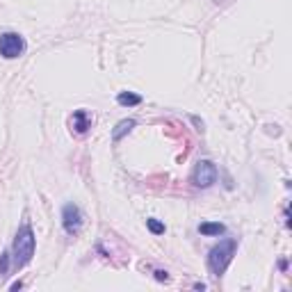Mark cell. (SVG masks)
<instances>
[{
	"instance_id": "cell-1",
	"label": "cell",
	"mask_w": 292,
	"mask_h": 292,
	"mask_svg": "<svg viewBox=\"0 0 292 292\" xmlns=\"http://www.w3.org/2000/svg\"><path fill=\"white\" fill-rule=\"evenodd\" d=\"M34 247H37L34 233H32L30 224H23L16 230V237H14V244H12V265L16 269L25 267V265L32 260V256H34Z\"/></svg>"
},
{
	"instance_id": "cell-2",
	"label": "cell",
	"mask_w": 292,
	"mask_h": 292,
	"mask_svg": "<svg viewBox=\"0 0 292 292\" xmlns=\"http://www.w3.org/2000/svg\"><path fill=\"white\" fill-rule=\"evenodd\" d=\"M235 249H237V240L233 237H226V240H219V244L208 251V269H210L212 276H224V272L228 269L233 256H235Z\"/></svg>"
},
{
	"instance_id": "cell-3",
	"label": "cell",
	"mask_w": 292,
	"mask_h": 292,
	"mask_svg": "<svg viewBox=\"0 0 292 292\" xmlns=\"http://www.w3.org/2000/svg\"><path fill=\"white\" fill-rule=\"evenodd\" d=\"M217 176H219V169L217 164L212 160H199L196 162V167H194L192 176H190V180H192L194 187H201V190H208V187H212L215 183H217Z\"/></svg>"
},
{
	"instance_id": "cell-4",
	"label": "cell",
	"mask_w": 292,
	"mask_h": 292,
	"mask_svg": "<svg viewBox=\"0 0 292 292\" xmlns=\"http://www.w3.org/2000/svg\"><path fill=\"white\" fill-rule=\"evenodd\" d=\"M25 53V39L19 32H2L0 34V55L5 60H19Z\"/></svg>"
},
{
	"instance_id": "cell-5",
	"label": "cell",
	"mask_w": 292,
	"mask_h": 292,
	"mask_svg": "<svg viewBox=\"0 0 292 292\" xmlns=\"http://www.w3.org/2000/svg\"><path fill=\"white\" fill-rule=\"evenodd\" d=\"M62 226H64V230H66V235H73V237L82 230V226H85V215H82V210L75 203H64Z\"/></svg>"
},
{
	"instance_id": "cell-6",
	"label": "cell",
	"mask_w": 292,
	"mask_h": 292,
	"mask_svg": "<svg viewBox=\"0 0 292 292\" xmlns=\"http://www.w3.org/2000/svg\"><path fill=\"white\" fill-rule=\"evenodd\" d=\"M92 126H94V117L87 110H75V112L71 114V119H68V128H71V132H75V135H87V132L92 130Z\"/></svg>"
},
{
	"instance_id": "cell-7",
	"label": "cell",
	"mask_w": 292,
	"mask_h": 292,
	"mask_svg": "<svg viewBox=\"0 0 292 292\" xmlns=\"http://www.w3.org/2000/svg\"><path fill=\"white\" fill-rule=\"evenodd\" d=\"M135 126H137L135 119H121V121H119V124L112 128V142L114 144L121 142V139H124V137L128 135V132H130Z\"/></svg>"
},
{
	"instance_id": "cell-8",
	"label": "cell",
	"mask_w": 292,
	"mask_h": 292,
	"mask_svg": "<svg viewBox=\"0 0 292 292\" xmlns=\"http://www.w3.org/2000/svg\"><path fill=\"white\" fill-rule=\"evenodd\" d=\"M199 233L205 237H219L226 233V226L219 222H203V224H199Z\"/></svg>"
},
{
	"instance_id": "cell-9",
	"label": "cell",
	"mask_w": 292,
	"mask_h": 292,
	"mask_svg": "<svg viewBox=\"0 0 292 292\" xmlns=\"http://www.w3.org/2000/svg\"><path fill=\"white\" fill-rule=\"evenodd\" d=\"M117 103L121 107H135L142 103V96H139V94H132V92H121L117 96Z\"/></svg>"
},
{
	"instance_id": "cell-10",
	"label": "cell",
	"mask_w": 292,
	"mask_h": 292,
	"mask_svg": "<svg viewBox=\"0 0 292 292\" xmlns=\"http://www.w3.org/2000/svg\"><path fill=\"white\" fill-rule=\"evenodd\" d=\"M146 228H149L151 233H153V235H162V233L167 230V226L162 224L160 219H156V217H149V219H146Z\"/></svg>"
},
{
	"instance_id": "cell-11",
	"label": "cell",
	"mask_w": 292,
	"mask_h": 292,
	"mask_svg": "<svg viewBox=\"0 0 292 292\" xmlns=\"http://www.w3.org/2000/svg\"><path fill=\"white\" fill-rule=\"evenodd\" d=\"M9 265H12V251H2V254H0V279L7 276Z\"/></svg>"
},
{
	"instance_id": "cell-12",
	"label": "cell",
	"mask_w": 292,
	"mask_h": 292,
	"mask_svg": "<svg viewBox=\"0 0 292 292\" xmlns=\"http://www.w3.org/2000/svg\"><path fill=\"white\" fill-rule=\"evenodd\" d=\"M153 276H156V281H160V283H169V272H164V269H156Z\"/></svg>"
},
{
	"instance_id": "cell-13",
	"label": "cell",
	"mask_w": 292,
	"mask_h": 292,
	"mask_svg": "<svg viewBox=\"0 0 292 292\" xmlns=\"http://www.w3.org/2000/svg\"><path fill=\"white\" fill-rule=\"evenodd\" d=\"M279 267H281V272H286V269H288V260H281Z\"/></svg>"
},
{
	"instance_id": "cell-14",
	"label": "cell",
	"mask_w": 292,
	"mask_h": 292,
	"mask_svg": "<svg viewBox=\"0 0 292 292\" xmlns=\"http://www.w3.org/2000/svg\"><path fill=\"white\" fill-rule=\"evenodd\" d=\"M21 288H23V283H21V281H16V283H12V290H21Z\"/></svg>"
},
{
	"instance_id": "cell-15",
	"label": "cell",
	"mask_w": 292,
	"mask_h": 292,
	"mask_svg": "<svg viewBox=\"0 0 292 292\" xmlns=\"http://www.w3.org/2000/svg\"><path fill=\"white\" fill-rule=\"evenodd\" d=\"M194 290H205V283H194Z\"/></svg>"
}]
</instances>
